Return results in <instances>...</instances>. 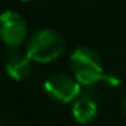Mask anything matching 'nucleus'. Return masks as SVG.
Returning a JSON list of instances; mask_svg holds the SVG:
<instances>
[{"instance_id": "20e7f679", "label": "nucleus", "mask_w": 126, "mask_h": 126, "mask_svg": "<svg viewBox=\"0 0 126 126\" xmlns=\"http://www.w3.org/2000/svg\"><path fill=\"white\" fill-rule=\"evenodd\" d=\"M28 36V24L25 18L15 11L0 14V40L9 47L19 46Z\"/></svg>"}, {"instance_id": "39448f33", "label": "nucleus", "mask_w": 126, "mask_h": 126, "mask_svg": "<svg viewBox=\"0 0 126 126\" xmlns=\"http://www.w3.org/2000/svg\"><path fill=\"white\" fill-rule=\"evenodd\" d=\"M6 74L16 82L25 80L33 70V61L28 58V55L24 52H12L6 61Z\"/></svg>"}, {"instance_id": "423d86ee", "label": "nucleus", "mask_w": 126, "mask_h": 126, "mask_svg": "<svg viewBox=\"0 0 126 126\" xmlns=\"http://www.w3.org/2000/svg\"><path fill=\"white\" fill-rule=\"evenodd\" d=\"M71 114L77 123H91L98 114V105L91 96H79L73 102Z\"/></svg>"}, {"instance_id": "6e6552de", "label": "nucleus", "mask_w": 126, "mask_h": 126, "mask_svg": "<svg viewBox=\"0 0 126 126\" xmlns=\"http://www.w3.org/2000/svg\"><path fill=\"white\" fill-rule=\"evenodd\" d=\"M22 3H31V2H36V0H21Z\"/></svg>"}, {"instance_id": "7ed1b4c3", "label": "nucleus", "mask_w": 126, "mask_h": 126, "mask_svg": "<svg viewBox=\"0 0 126 126\" xmlns=\"http://www.w3.org/2000/svg\"><path fill=\"white\" fill-rule=\"evenodd\" d=\"M43 89L50 99L61 104H70L80 96L82 85L76 80L74 76L71 77L68 74L58 73L46 79Z\"/></svg>"}, {"instance_id": "f257e3e1", "label": "nucleus", "mask_w": 126, "mask_h": 126, "mask_svg": "<svg viewBox=\"0 0 126 126\" xmlns=\"http://www.w3.org/2000/svg\"><path fill=\"white\" fill-rule=\"evenodd\" d=\"M70 68L73 71V76L82 86H91L94 83L107 80L101 56L88 46H79L71 52Z\"/></svg>"}, {"instance_id": "f03ea898", "label": "nucleus", "mask_w": 126, "mask_h": 126, "mask_svg": "<svg viewBox=\"0 0 126 126\" xmlns=\"http://www.w3.org/2000/svg\"><path fill=\"white\" fill-rule=\"evenodd\" d=\"M65 47V42L56 30L43 28L36 31L27 42L25 53L33 62L49 64L56 61Z\"/></svg>"}, {"instance_id": "0eeeda50", "label": "nucleus", "mask_w": 126, "mask_h": 126, "mask_svg": "<svg viewBox=\"0 0 126 126\" xmlns=\"http://www.w3.org/2000/svg\"><path fill=\"white\" fill-rule=\"evenodd\" d=\"M123 111H125V116H126V98H125V101H123Z\"/></svg>"}, {"instance_id": "1a4fd4ad", "label": "nucleus", "mask_w": 126, "mask_h": 126, "mask_svg": "<svg viewBox=\"0 0 126 126\" xmlns=\"http://www.w3.org/2000/svg\"><path fill=\"white\" fill-rule=\"evenodd\" d=\"M0 126H6V125H5V122H3V119H2V117H0Z\"/></svg>"}]
</instances>
